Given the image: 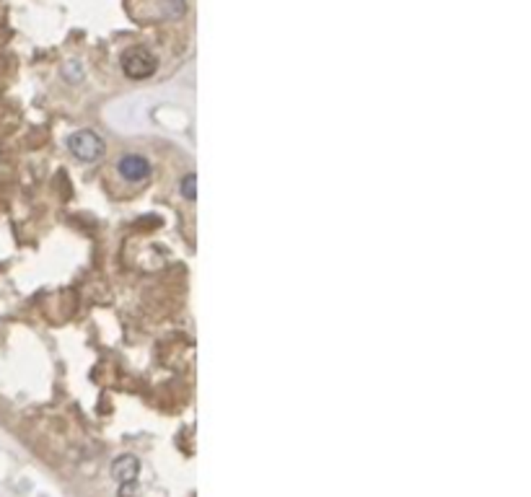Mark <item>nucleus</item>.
<instances>
[{"label":"nucleus","mask_w":531,"mask_h":497,"mask_svg":"<svg viewBox=\"0 0 531 497\" xmlns=\"http://www.w3.org/2000/svg\"><path fill=\"white\" fill-rule=\"evenodd\" d=\"M68 148H70V153L78 161H83V164H96V161H101L104 158V153H107V142H104V137L99 135V132H94V130H75L70 137H68Z\"/></svg>","instance_id":"1"},{"label":"nucleus","mask_w":531,"mask_h":497,"mask_svg":"<svg viewBox=\"0 0 531 497\" xmlns=\"http://www.w3.org/2000/svg\"><path fill=\"white\" fill-rule=\"evenodd\" d=\"M112 474L115 479L120 482V487H127V484H135L137 482V474H140V461L135 456H120L115 464H112Z\"/></svg>","instance_id":"4"},{"label":"nucleus","mask_w":531,"mask_h":497,"mask_svg":"<svg viewBox=\"0 0 531 497\" xmlns=\"http://www.w3.org/2000/svg\"><path fill=\"white\" fill-rule=\"evenodd\" d=\"M117 171H120V177L125 179V182H130V184H143L145 179L151 177V161L145 156H140V153H127V156L120 158V164H117Z\"/></svg>","instance_id":"3"},{"label":"nucleus","mask_w":531,"mask_h":497,"mask_svg":"<svg viewBox=\"0 0 531 497\" xmlns=\"http://www.w3.org/2000/svg\"><path fill=\"white\" fill-rule=\"evenodd\" d=\"M194 187H197V177H194V174H184L179 182V194L184 199H189V202H194V199H197V189H194Z\"/></svg>","instance_id":"5"},{"label":"nucleus","mask_w":531,"mask_h":497,"mask_svg":"<svg viewBox=\"0 0 531 497\" xmlns=\"http://www.w3.org/2000/svg\"><path fill=\"white\" fill-rule=\"evenodd\" d=\"M120 65H122V73L127 78L143 80V78H151L153 73H156L158 60L148 47H130V50H125Z\"/></svg>","instance_id":"2"}]
</instances>
